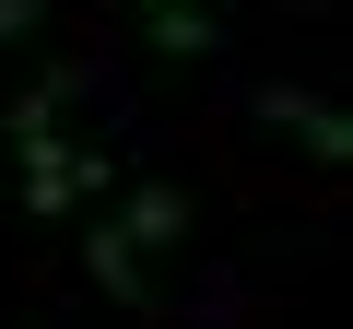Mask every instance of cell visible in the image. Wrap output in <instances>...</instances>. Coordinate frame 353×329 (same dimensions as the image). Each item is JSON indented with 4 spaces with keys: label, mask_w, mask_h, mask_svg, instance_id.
<instances>
[{
    "label": "cell",
    "mask_w": 353,
    "mask_h": 329,
    "mask_svg": "<svg viewBox=\"0 0 353 329\" xmlns=\"http://www.w3.org/2000/svg\"><path fill=\"white\" fill-rule=\"evenodd\" d=\"M259 118H271V129H294V141H306L318 164H341V153H353V118H341L330 94H294V83H259Z\"/></svg>",
    "instance_id": "6da1fadb"
},
{
    "label": "cell",
    "mask_w": 353,
    "mask_h": 329,
    "mask_svg": "<svg viewBox=\"0 0 353 329\" xmlns=\"http://www.w3.org/2000/svg\"><path fill=\"white\" fill-rule=\"evenodd\" d=\"M83 270H94L118 306H141V294H153V282H141V247H130L118 224H94V235H83Z\"/></svg>",
    "instance_id": "7a4b0ae2"
},
{
    "label": "cell",
    "mask_w": 353,
    "mask_h": 329,
    "mask_svg": "<svg viewBox=\"0 0 353 329\" xmlns=\"http://www.w3.org/2000/svg\"><path fill=\"white\" fill-rule=\"evenodd\" d=\"M118 235H130V247H176V235H189V200H176V189H130Z\"/></svg>",
    "instance_id": "3957f363"
},
{
    "label": "cell",
    "mask_w": 353,
    "mask_h": 329,
    "mask_svg": "<svg viewBox=\"0 0 353 329\" xmlns=\"http://www.w3.org/2000/svg\"><path fill=\"white\" fill-rule=\"evenodd\" d=\"M141 36H153L165 59H189V47H212V0H153V12H141Z\"/></svg>",
    "instance_id": "277c9868"
},
{
    "label": "cell",
    "mask_w": 353,
    "mask_h": 329,
    "mask_svg": "<svg viewBox=\"0 0 353 329\" xmlns=\"http://www.w3.org/2000/svg\"><path fill=\"white\" fill-rule=\"evenodd\" d=\"M36 24H48V12H36V0H0V47H24Z\"/></svg>",
    "instance_id": "5b68a950"
}]
</instances>
